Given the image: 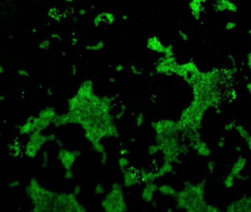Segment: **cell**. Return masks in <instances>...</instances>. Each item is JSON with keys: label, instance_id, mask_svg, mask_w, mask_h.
Returning <instances> with one entry per match:
<instances>
[{"label": "cell", "instance_id": "1", "mask_svg": "<svg viewBox=\"0 0 251 212\" xmlns=\"http://www.w3.org/2000/svg\"><path fill=\"white\" fill-rule=\"evenodd\" d=\"M101 205L105 211L108 212L125 211L128 210L122 186L119 183H116L112 186L111 190L102 201Z\"/></svg>", "mask_w": 251, "mask_h": 212}, {"label": "cell", "instance_id": "2", "mask_svg": "<svg viewBox=\"0 0 251 212\" xmlns=\"http://www.w3.org/2000/svg\"><path fill=\"white\" fill-rule=\"evenodd\" d=\"M41 132V130H36L30 135V139L25 149V153L28 157L31 158L36 157L38 152L48 141L47 136L42 134Z\"/></svg>", "mask_w": 251, "mask_h": 212}, {"label": "cell", "instance_id": "3", "mask_svg": "<svg viewBox=\"0 0 251 212\" xmlns=\"http://www.w3.org/2000/svg\"><path fill=\"white\" fill-rule=\"evenodd\" d=\"M152 127L155 130L157 135H175L176 132L180 130L178 122L169 119L153 122L152 123Z\"/></svg>", "mask_w": 251, "mask_h": 212}, {"label": "cell", "instance_id": "4", "mask_svg": "<svg viewBox=\"0 0 251 212\" xmlns=\"http://www.w3.org/2000/svg\"><path fill=\"white\" fill-rule=\"evenodd\" d=\"M178 64L176 63L174 56H166L160 58L155 67V70L158 73L166 75H175Z\"/></svg>", "mask_w": 251, "mask_h": 212}, {"label": "cell", "instance_id": "5", "mask_svg": "<svg viewBox=\"0 0 251 212\" xmlns=\"http://www.w3.org/2000/svg\"><path fill=\"white\" fill-rule=\"evenodd\" d=\"M81 153L79 150H71L65 148H60L58 150L57 158L61 163L62 166L66 169H72L75 161L79 156H81Z\"/></svg>", "mask_w": 251, "mask_h": 212}, {"label": "cell", "instance_id": "6", "mask_svg": "<svg viewBox=\"0 0 251 212\" xmlns=\"http://www.w3.org/2000/svg\"><path fill=\"white\" fill-rule=\"evenodd\" d=\"M122 174L124 176V186L126 188L132 187L137 184L139 180V177L137 175L136 170L133 167H128L126 169L122 170Z\"/></svg>", "mask_w": 251, "mask_h": 212}, {"label": "cell", "instance_id": "7", "mask_svg": "<svg viewBox=\"0 0 251 212\" xmlns=\"http://www.w3.org/2000/svg\"><path fill=\"white\" fill-rule=\"evenodd\" d=\"M94 86L93 82L91 80H88L84 81L80 88H78V92H77V95L79 96L83 100H86L91 97L94 95Z\"/></svg>", "mask_w": 251, "mask_h": 212}, {"label": "cell", "instance_id": "8", "mask_svg": "<svg viewBox=\"0 0 251 212\" xmlns=\"http://www.w3.org/2000/svg\"><path fill=\"white\" fill-rule=\"evenodd\" d=\"M158 188L159 186L153 183V181L147 183L141 192L142 199L145 202H151L153 199V194L158 190Z\"/></svg>", "mask_w": 251, "mask_h": 212}, {"label": "cell", "instance_id": "9", "mask_svg": "<svg viewBox=\"0 0 251 212\" xmlns=\"http://www.w3.org/2000/svg\"><path fill=\"white\" fill-rule=\"evenodd\" d=\"M216 8L219 11L236 12L237 6L231 0H215Z\"/></svg>", "mask_w": 251, "mask_h": 212}, {"label": "cell", "instance_id": "10", "mask_svg": "<svg viewBox=\"0 0 251 212\" xmlns=\"http://www.w3.org/2000/svg\"><path fill=\"white\" fill-rule=\"evenodd\" d=\"M147 46L148 49H151V50L164 54L165 52L166 47H167V46H164L161 43V41L158 39V38L155 37V36H152V37H150L148 39Z\"/></svg>", "mask_w": 251, "mask_h": 212}, {"label": "cell", "instance_id": "11", "mask_svg": "<svg viewBox=\"0 0 251 212\" xmlns=\"http://www.w3.org/2000/svg\"><path fill=\"white\" fill-rule=\"evenodd\" d=\"M205 2V0H191L189 2V9L191 10L192 15L197 20H199L200 18L201 12L203 10L202 4Z\"/></svg>", "mask_w": 251, "mask_h": 212}, {"label": "cell", "instance_id": "12", "mask_svg": "<svg viewBox=\"0 0 251 212\" xmlns=\"http://www.w3.org/2000/svg\"><path fill=\"white\" fill-rule=\"evenodd\" d=\"M34 124H33V116H30L24 124L18 127L19 134L21 135H30L36 130Z\"/></svg>", "mask_w": 251, "mask_h": 212}, {"label": "cell", "instance_id": "13", "mask_svg": "<svg viewBox=\"0 0 251 212\" xmlns=\"http://www.w3.org/2000/svg\"><path fill=\"white\" fill-rule=\"evenodd\" d=\"M7 149H8L10 155L13 158L19 157L22 153V144H21V143L19 141H13V143L9 144L7 146Z\"/></svg>", "mask_w": 251, "mask_h": 212}, {"label": "cell", "instance_id": "14", "mask_svg": "<svg viewBox=\"0 0 251 212\" xmlns=\"http://www.w3.org/2000/svg\"><path fill=\"white\" fill-rule=\"evenodd\" d=\"M56 115H57V113H56L55 108H54L53 107L48 106L44 108V109H42L41 111L39 112L38 116L39 117H41V118L49 119H51L52 121H53V119L55 118Z\"/></svg>", "mask_w": 251, "mask_h": 212}, {"label": "cell", "instance_id": "15", "mask_svg": "<svg viewBox=\"0 0 251 212\" xmlns=\"http://www.w3.org/2000/svg\"><path fill=\"white\" fill-rule=\"evenodd\" d=\"M194 148L196 150L197 154L202 156H208L210 155V153H211L207 144L205 143L202 142V141H198L195 142Z\"/></svg>", "mask_w": 251, "mask_h": 212}, {"label": "cell", "instance_id": "16", "mask_svg": "<svg viewBox=\"0 0 251 212\" xmlns=\"http://www.w3.org/2000/svg\"><path fill=\"white\" fill-rule=\"evenodd\" d=\"M68 124H69V119L67 114H60V115L57 114L55 118L53 119V121H52V124L57 127L66 125Z\"/></svg>", "mask_w": 251, "mask_h": 212}, {"label": "cell", "instance_id": "17", "mask_svg": "<svg viewBox=\"0 0 251 212\" xmlns=\"http://www.w3.org/2000/svg\"><path fill=\"white\" fill-rule=\"evenodd\" d=\"M246 164V159L244 158H240L235 164H234V166L232 168V170H231V173L233 175H234L235 177L238 176L239 174L240 173L242 170L243 168L244 167Z\"/></svg>", "mask_w": 251, "mask_h": 212}, {"label": "cell", "instance_id": "18", "mask_svg": "<svg viewBox=\"0 0 251 212\" xmlns=\"http://www.w3.org/2000/svg\"><path fill=\"white\" fill-rule=\"evenodd\" d=\"M158 191H159L160 193L164 195H169V196L174 197H177V195H178L176 190L173 187L167 184H164L159 186Z\"/></svg>", "mask_w": 251, "mask_h": 212}, {"label": "cell", "instance_id": "19", "mask_svg": "<svg viewBox=\"0 0 251 212\" xmlns=\"http://www.w3.org/2000/svg\"><path fill=\"white\" fill-rule=\"evenodd\" d=\"M172 169H173V167H172L171 163H169V162H164L163 166H161V167L156 172L157 177H158V178L163 177L164 175H165L166 174L169 173V172H172Z\"/></svg>", "mask_w": 251, "mask_h": 212}, {"label": "cell", "instance_id": "20", "mask_svg": "<svg viewBox=\"0 0 251 212\" xmlns=\"http://www.w3.org/2000/svg\"><path fill=\"white\" fill-rule=\"evenodd\" d=\"M102 21H104L105 22H108V23H112L114 21V16H113V14L108 13L99 14L95 19V24L97 25Z\"/></svg>", "mask_w": 251, "mask_h": 212}, {"label": "cell", "instance_id": "21", "mask_svg": "<svg viewBox=\"0 0 251 212\" xmlns=\"http://www.w3.org/2000/svg\"><path fill=\"white\" fill-rule=\"evenodd\" d=\"M119 137V133H118L117 127L114 124V122L111 123V124L107 127L106 131H105V138Z\"/></svg>", "mask_w": 251, "mask_h": 212}, {"label": "cell", "instance_id": "22", "mask_svg": "<svg viewBox=\"0 0 251 212\" xmlns=\"http://www.w3.org/2000/svg\"><path fill=\"white\" fill-rule=\"evenodd\" d=\"M182 66L187 71V72L189 74L190 76H191L192 75H194V74H197L198 73V72H199L197 65L194 62H192V61H190V62L182 64Z\"/></svg>", "mask_w": 251, "mask_h": 212}, {"label": "cell", "instance_id": "23", "mask_svg": "<svg viewBox=\"0 0 251 212\" xmlns=\"http://www.w3.org/2000/svg\"><path fill=\"white\" fill-rule=\"evenodd\" d=\"M130 161L128 158L125 157V156H121L119 159L118 160V166L120 168L121 171L123 169H126L128 166H129Z\"/></svg>", "mask_w": 251, "mask_h": 212}, {"label": "cell", "instance_id": "24", "mask_svg": "<svg viewBox=\"0 0 251 212\" xmlns=\"http://www.w3.org/2000/svg\"><path fill=\"white\" fill-rule=\"evenodd\" d=\"M91 146L92 147H93L94 150V151H96V153H99L100 155L105 152V147H104V145L100 142V141L93 143V144H91Z\"/></svg>", "mask_w": 251, "mask_h": 212}, {"label": "cell", "instance_id": "25", "mask_svg": "<svg viewBox=\"0 0 251 212\" xmlns=\"http://www.w3.org/2000/svg\"><path fill=\"white\" fill-rule=\"evenodd\" d=\"M236 130L238 131V133H239L240 136H241L242 137L244 138V139H246L247 141H248V139L250 138V136L249 135V133H247V130H246L245 129L242 127V126H240V125L236 126Z\"/></svg>", "mask_w": 251, "mask_h": 212}, {"label": "cell", "instance_id": "26", "mask_svg": "<svg viewBox=\"0 0 251 212\" xmlns=\"http://www.w3.org/2000/svg\"><path fill=\"white\" fill-rule=\"evenodd\" d=\"M235 176L233 175L232 174L230 173L228 176L225 178V181H224V184L227 188H231L234 186V179Z\"/></svg>", "mask_w": 251, "mask_h": 212}, {"label": "cell", "instance_id": "27", "mask_svg": "<svg viewBox=\"0 0 251 212\" xmlns=\"http://www.w3.org/2000/svg\"><path fill=\"white\" fill-rule=\"evenodd\" d=\"M103 47H104V43L103 42L100 41V42H98V43H96V44L94 45L87 46H86V49H87L88 50L97 51V50H100V49H102Z\"/></svg>", "mask_w": 251, "mask_h": 212}, {"label": "cell", "instance_id": "28", "mask_svg": "<svg viewBox=\"0 0 251 212\" xmlns=\"http://www.w3.org/2000/svg\"><path fill=\"white\" fill-rule=\"evenodd\" d=\"M148 153L149 155H155L160 151V147L158 144H151L148 147Z\"/></svg>", "mask_w": 251, "mask_h": 212}, {"label": "cell", "instance_id": "29", "mask_svg": "<svg viewBox=\"0 0 251 212\" xmlns=\"http://www.w3.org/2000/svg\"><path fill=\"white\" fill-rule=\"evenodd\" d=\"M94 192L96 195L104 194V192H105V188L102 186V183H97V184L96 185L94 189Z\"/></svg>", "mask_w": 251, "mask_h": 212}, {"label": "cell", "instance_id": "30", "mask_svg": "<svg viewBox=\"0 0 251 212\" xmlns=\"http://www.w3.org/2000/svg\"><path fill=\"white\" fill-rule=\"evenodd\" d=\"M49 164V154L46 152L43 153V161H42L41 166L43 168H46Z\"/></svg>", "mask_w": 251, "mask_h": 212}, {"label": "cell", "instance_id": "31", "mask_svg": "<svg viewBox=\"0 0 251 212\" xmlns=\"http://www.w3.org/2000/svg\"><path fill=\"white\" fill-rule=\"evenodd\" d=\"M143 122H144V115L143 114L140 113V114H139L138 115H137L136 118V125L137 127H140V126L142 125Z\"/></svg>", "mask_w": 251, "mask_h": 212}, {"label": "cell", "instance_id": "32", "mask_svg": "<svg viewBox=\"0 0 251 212\" xmlns=\"http://www.w3.org/2000/svg\"><path fill=\"white\" fill-rule=\"evenodd\" d=\"M164 55H166V56H174V52L172 46H171V45H168V46H167L165 52H164Z\"/></svg>", "mask_w": 251, "mask_h": 212}, {"label": "cell", "instance_id": "33", "mask_svg": "<svg viewBox=\"0 0 251 212\" xmlns=\"http://www.w3.org/2000/svg\"><path fill=\"white\" fill-rule=\"evenodd\" d=\"M74 173L72 169H66L64 172V178L66 180H71L73 178Z\"/></svg>", "mask_w": 251, "mask_h": 212}, {"label": "cell", "instance_id": "34", "mask_svg": "<svg viewBox=\"0 0 251 212\" xmlns=\"http://www.w3.org/2000/svg\"><path fill=\"white\" fill-rule=\"evenodd\" d=\"M236 27V24L234 22H227L226 25H225V29L227 30H231L235 29Z\"/></svg>", "mask_w": 251, "mask_h": 212}, {"label": "cell", "instance_id": "35", "mask_svg": "<svg viewBox=\"0 0 251 212\" xmlns=\"http://www.w3.org/2000/svg\"><path fill=\"white\" fill-rule=\"evenodd\" d=\"M101 163L103 165H106L107 162H108V154H107L106 151L105 153H102L101 154V159H100Z\"/></svg>", "mask_w": 251, "mask_h": 212}, {"label": "cell", "instance_id": "36", "mask_svg": "<svg viewBox=\"0 0 251 212\" xmlns=\"http://www.w3.org/2000/svg\"><path fill=\"white\" fill-rule=\"evenodd\" d=\"M20 184H21L20 180H13V181H11L10 183H9V187H10V189H14V188H16L19 186H20Z\"/></svg>", "mask_w": 251, "mask_h": 212}, {"label": "cell", "instance_id": "37", "mask_svg": "<svg viewBox=\"0 0 251 212\" xmlns=\"http://www.w3.org/2000/svg\"><path fill=\"white\" fill-rule=\"evenodd\" d=\"M125 107H122L120 112H119L117 114H116V118L117 119H121L122 118V116H124V114H125Z\"/></svg>", "mask_w": 251, "mask_h": 212}, {"label": "cell", "instance_id": "38", "mask_svg": "<svg viewBox=\"0 0 251 212\" xmlns=\"http://www.w3.org/2000/svg\"><path fill=\"white\" fill-rule=\"evenodd\" d=\"M49 41H43L42 43H40V45H39V47H40L41 49H47L48 46H49Z\"/></svg>", "mask_w": 251, "mask_h": 212}, {"label": "cell", "instance_id": "39", "mask_svg": "<svg viewBox=\"0 0 251 212\" xmlns=\"http://www.w3.org/2000/svg\"><path fill=\"white\" fill-rule=\"evenodd\" d=\"M128 153H129V151H128V149L125 148V147H122V148H121L120 150H119V155H120L121 156H125L126 155L128 154Z\"/></svg>", "mask_w": 251, "mask_h": 212}, {"label": "cell", "instance_id": "40", "mask_svg": "<svg viewBox=\"0 0 251 212\" xmlns=\"http://www.w3.org/2000/svg\"><path fill=\"white\" fill-rule=\"evenodd\" d=\"M131 71H132V72H133V73L136 74V75H141V71L136 66H133V65L131 66Z\"/></svg>", "mask_w": 251, "mask_h": 212}, {"label": "cell", "instance_id": "41", "mask_svg": "<svg viewBox=\"0 0 251 212\" xmlns=\"http://www.w3.org/2000/svg\"><path fill=\"white\" fill-rule=\"evenodd\" d=\"M179 34H180V36L181 37V38L183 39V41H187L189 40V36L186 33L183 32V31H179Z\"/></svg>", "mask_w": 251, "mask_h": 212}, {"label": "cell", "instance_id": "42", "mask_svg": "<svg viewBox=\"0 0 251 212\" xmlns=\"http://www.w3.org/2000/svg\"><path fill=\"white\" fill-rule=\"evenodd\" d=\"M81 186H80V185H78V186H75V189H74L73 190V193L75 194L76 196L78 195V194L81 193Z\"/></svg>", "mask_w": 251, "mask_h": 212}, {"label": "cell", "instance_id": "43", "mask_svg": "<svg viewBox=\"0 0 251 212\" xmlns=\"http://www.w3.org/2000/svg\"><path fill=\"white\" fill-rule=\"evenodd\" d=\"M18 73H19V75H20V76L22 77H28L29 76V73L27 71L23 70V69H20L18 71Z\"/></svg>", "mask_w": 251, "mask_h": 212}, {"label": "cell", "instance_id": "44", "mask_svg": "<svg viewBox=\"0 0 251 212\" xmlns=\"http://www.w3.org/2000/svg\"><path fill=\"white\" fill-rule=\"evenodd\" d=\"M215 168V163L214 161H210L208 162V169H210L211 172H213Z\"/></svg>", "mask_w": 251, "mask_h": 212}, {"label": "cell", "instance_id": "45", "mask_svg": "<svg viewBox=\"0 0 251 212\" xmlns=\"http://www.w3.org/2000/svg\"><path fill=\"white\" fill-rule=\"evenodd\" d=\"M48 141H53L56 140V136L55 134H49L47 136Z\"/></svg>", "mask_w": 251, "mask_h": 212}, {"label": "cell", "instance_id": "46", "mask_svg": "<svg viewBox=\"0 0 251 212\" xmlns=\"http://www.w3.org/2000/svg\"><path fill=\"white\" fill-rule=\"evenodd\" d=\"M247 66H248L249 68L251 69V52L248 53V55H247Z\"/></svg>", "mask_w": 251, "mask_h": 212}, {"label": "cell", "instance_id": "47", "mask_svg": "<svg viewBox=\"0 0 251 212\" xmlns=\"http://www.w3.org/2000/svg\"><path fill=\"white\" fill-rule=\"evenodd\" d=\"M217 145H218L219 147H223L225 146V139L222 138L220 140H219Z\"/></svg>", "mask_w": 251, "mask_h": 212}, {"label": "cell", "instance_id": "48", "mask_svg": "<svg viewBox=\"0 0 251 212\" xmlns=\"http://www.w3.org/2000/svg\"><path fill=\"white\" fill-rule=\"evenodd\" d=\"M233 127H234V123H229V124H228L225 126V129L226 130H231L233 129Z\"/></svg>", "mask_w": 251, "mask_h": 212}, {"label": "cell", "instance_id": "49", "mask_svg": "<svg viewBox=\"0 0 251 212\" xmlns=\"http://www.w3.org/2000/svg\"><path fill=\"white\" fill-rule=\"evenodd\" d=\"M116 70L117 71V72H121V71L123 70V67H122L121 64H119L118 66H116Z\"/></svg>", "mask_w": 251, "mask_h": 212}, {"label": "cell", "instance_id": "50", "mask_svg": "<svg viewBox=\"0 0 251 212\" xmlns=\"http://www.w3.org/2000/svg\"><path fill=\"white\" fill-rule=\"evenodd\" d=\"M247 89H248V91H250V94H251V82H250V83L247 84Z\"/></svg>", "mask_w": 251, "mask_h": 212}, {"label": "cell", "instance_id": "51", "mask_svg": "<svg viewBox=\"0 0 251 212\" xmlns=\"http://www.w3.org/2000/svg\"><path fill=\"white\" fill-rule=\"evenodd\" d=\"M248 33L250 34V35H251V30H249V31H248Z\"/></svg>", "mask_w": 251, "mask_h": 212}]
</instances>
